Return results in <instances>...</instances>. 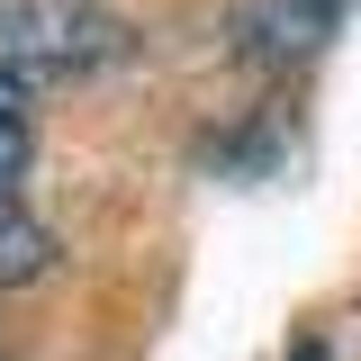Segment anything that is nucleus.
Instances as JSON below:
<instances>
[{"label":"nucleus","instance_id":"obj_1","mask_svg":"<svg viewBox=\"0 0 361 361\" xmlns=\"http://www.w3.org/2000/svg\"><path fill=\"white\" fill-rule=\"evenodd\" d=\"M127 63V18L99 0H0V82H82Z\"/></svg>","mask_w":361,"mask_h":361},{"label":"nucleus","instance_id":"obj_2","mask_svg":"<svg viewBox=\"0 0 361 361\" xmlns=\"http://www.w3.org/2000/svg\"><path fill=\"white\" fill-rule=\"evenodd\" d=\"M226 37L244 63H307L334 37V0H235Z\"/></svg>","mask_w":361,"mask_h":361},{"label":"nucleus","instance_id":"obj_3","mask_svg":"<svg viewBox=\"0 0 361 361\" xmlns=\"http://www.w3.org/2000/svg\"><path fill=\"white\" fill-rule=\"evenodd\" d=\"M45 262H54V235H45L18 199H0V289H27Z\"/></svg>","mask_w":361,"mask_h":361},{"label":"nucleus","instance_id":"obj_4","mask_svg":"<svg viewBox=\"0 0 361 361\" xmlns=\"http://www.w3.org/2000/svg\"><path fill=\"white\" fill-rule=\"evenodd\" d=\"M27 154H37V118H27V90L0 82V199H9V180L27 172Z\"/></svg>","mask_w":361,"mask_h":361},{"label":"nucleus","instance_id":"obj_5","mask_svg":"<svg viewBox=\"0 0 361 361\" xmlns=\"http://www.w3.org/2000/svg\"><path fill=\"white\" fill-rule=\"evenodd\" d=\"M0 361H9V353H0Z\"/></svg>","mask_w":361,"mask_h":361}]
</instances>
